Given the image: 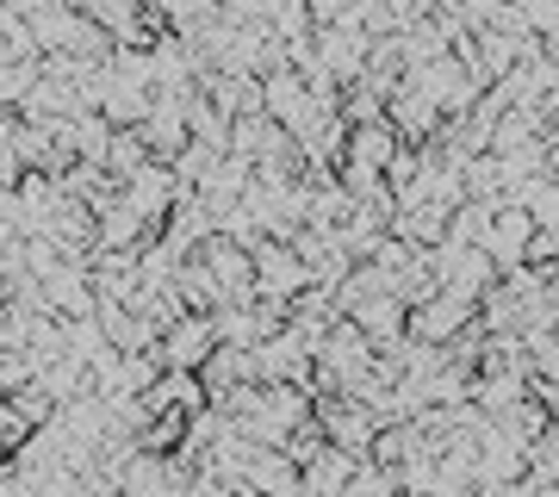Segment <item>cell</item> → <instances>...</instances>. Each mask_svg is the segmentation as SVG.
Returning <instances> with one entry per match:
<instances>
[{
	"instance_id": "36",
	"label": "cell",
	"mask_w": 559,
	"mask_h": 497,
	"mask_svg": "<svg viewBox=\"0 0 559 497\" xmlns=\"http://www.w3.org/2000/svg\"><path fill=\"white\" fill-rule=\"evenodd\" d=\"M20 156H13V143H0V193H13V187H20Z\"/></svg>"
},
{
	"instance_id": "17",
	"label": "cell",
	"mask_w": 559,
	"mask_h": 497,
	"mask_svg": "<svg viewBox=\"0 0 559 497\" xmlns=\"http://www.w3.org/2000/svg\"><path fill=\"white\" fill-rule=\"evenodd\" d=\"M385 125L399 131V143H429L436 138V125H441V113L411 87V81H399V87L385 94Z\"/></svg>"
},
{
	"instance_id": "19",
	"label": "cell",
	"mask_w": 559,
	"mask_h": 497,
	"mask_svg": "<svg viewBox=\"0 0 559 497\" xmlns=\"http://www.w3.org/2000/svg\"><path fill=\"white\" fill-rule=\"evenodd\" d=\"M286 143H293V138H286V131L267 119V113H249V119H230V138H224V150H230V156H242L249 168H255V162L280 156Z\"/></svg>"
},
{
	"instance_id": "22",
	"label": "cell",
	"mask_w": 559,
	"mask_h": 497,
	"mask_svg": "<svg viewBox=\"0 0 559 497\" xmlns=\"http://www.w3.org/2000/svg\"><path fill=\"white\" fill-rule=\"evenodd\" d=\"M255 379V367H249V348H230V342H218L212 355L200 360V386H205V398H218V392H230V386H249Z\"/></svg>"
},
{
	"instance_id": "34",
	"label": "cell",
	"mask_w": 559,
	"mask_h": 497,
	"mask_svg": "<svg viewBox=\"0 0 559 497\" xmlns=\"http://www.w3.org/2000/svg\"><path fill=\"white\" fill-rule=\"evenodd\" d=\"M25 379H32V360H25V348H0V392H20Z\"/></svg>"
},
{
	"instance_id": "2",
	"label": "cell",
	"mask_w": 559,
	"mask_h": 497,
	"mask_svg": "<svg viewBox=\"0 0 559 497\" xmlns=\"http://www.w3.org/2000/svg\"><path fill=\"white\" fill-rule=\"evenodd\" d=\"M311 417H318L323 441H330L336 454L367 460V441H373V429H380L367 404H355L348 392H318V398H311Z\"/></svg>"
},
{
	"instance_id": "25",
	"label": "cell",
	"mask_w": 559,
	"mask_h": 497,
	"mask_svg": "<svg viewBox=\"0 0 559 497\" xmlns=\"http://www.w3.org/2000/svg\"><path fill=\"white\" fill-rule=\"evenodd\" d=\"M25 25H32V44H38V57H44V50H69V38L81 32V13L75 7H62V0H50V7L32 13Z\"/></svg>"
},
{
	"instance_id": "20",
	"label": "cell",
	"mask_w": 559,
	"mask_h": 497,
	"mask_svg": "<svg viewBox=\"0 0 559 497\" xmlns=\"http://www.w3.org/2000/svg\"><path fill=\"white\" fill-rule=\"evenodd\" d=\"M87 286H94V298H131L138 293V256L131 249H94L87 256Z\"/></svg>"
},
{
	"instance_id": "18",
	"label": "cell",
	"mask_w": 559,
	"mask_h": 497,
	"mask_svg": "<svg viewBox=\"0 0 559 497\" xmlns=\"http://www.w3.org/2000/svg\"><path fill=\"white\" fill-rule=\"evenodd\" d=\"M237 492H255V497H293L299 492V466L280 454V448H255L242 460V485Z\"/></svg>"
},
{
	"instance_id": "26",
	"label": "cell",
	"mask_w": 559,
	"mask_h": 497,
	"mask_svg": "<svg viewBox=\"0 0 559 497\" xmlns=\"http://www.w3.org/2000/svg\"><path fill=\"white\" fill-rule=\"evenodd\" d=\"M143 162H150V143L138 138V125H131V131H112V138H106V156H100V168L112 180H131L143 168Z\"/></svg>"
},
{
	"instance_id": "31",
	"label": "cell",
	"mask_w": 559,
	"mask_h": 497,
	"mask_svg": "<svg viewBox=\"0 0 559 497\" xmlns=\"http://www.w3.org/2000/svg\"><path fill=\"white\" fill-rule=\"evenodd\" d=\"M503 13H510V0H454V20L466 25V38H473V32L503 25Z\"/></svg>"
},
{
	"instance_id": "27",
	"label": "cell",
	"mask_w": 559,
	"mask_h": 497,
	"mask_svg": "<svg viewBox=\"0 0 559 497\" xmlns=\"http://www.w3.org/2000/svg\"><path fill=\"white\" fill-rule=\"evenodd\" d=\"M485 224H491V205H479V199H460L454 212H448V237H441V242H466V249H479Z\"/></svg>"
},
{
	"instance_id": "21",
	"label": "cell",
	"mask_w": 559,
	"mask_h": 497,
	"mask_svg": "<svg viewBox=\"0 0 559 497\" xmlns=\"http://www.w3.org/2000/svg\"><path fill=\"white\" fill-rule=\"evenodd\" d=\"M392 150H399V131L392 125H348V143H342V162H355V168H367V175H380L385 162H392Z\"/></svg>"
},
{
	"instance_id": "16",
	"label": "cell",
	"mask_w": 559,
	"mask_h": 497,
	"mask_svg": "<svg viewBox=\"0 0 559 497\" xmlns=\"http://www.w3.org/2000/svg\"><path fill=\"white\" fill-rule=\"evenodd\" d=\"M348 323L373 342V355H385V348H399V342H404V298H392V293L360 298L355 311H348Z\"/></svg>"
},
{
	"instance_id": "24",
	"label": "cell",
	"mask_w": 559,
	"mask_h": 497,
	"mask_svg": "<svg viewBox=\"0 0 559 497\" xmlns=\"http://www.w3.org/2000/svg\"><path fill=\"white\" fill-rule=\"evenodd\" d=\"M355 466H360V460L336 454V448H323V454L299 473L305 497H342V492H348V478H355Z\"/></svg>"
},
{
	"instance_id": "32",
	"label": "cell",
	"mask_w": 559,
	"mask_h": 497,
	"mask_svg": "<svg viewBox=\"0 0 559 497\" xmlns=\"http://www.w3.org/2000/svg\"><path fill=\"white\" fill-rule=\"evenodd\" d=\"M13 398V404H20V417L32 423V429H38V423H50V411H57V404H50V392H44L38 379H25L20 392H7Z\"/></svg>"
},
{
	"instance_id": "8",
	"label": "cell",
	"mask_w": 559,
	"mask_h": 497,
	"mask_svg": "<svg viewBox=\"0 0 559 497\" xmlns=\"http://www.w3.org/2000/svg\"><path fill=\"white\" fill-rule=\"evenodd\" d=\"M38 298L50 318H87L94 311V286H87V256H62L57 268L38 274Z\"/></svg>"
},
{
	"instance_id": "11",
	"label": "cell",
	"mask_w": 559,
	"mask_h": 497,
	"mask_svg": "<svg viewBox=\"0 0 559 497\" xmlns=\"http://www.w3.org/2000/svg\"><path fill=\"white\" fill-rule=\"evenodd\" d=\"M367 44H373V38H367L360 25H348V20H342V25H318V32H311V57H318V62H323V75L342 87V81H355V75H360V62H367Z\"/></svg>"
},
{
	"instance_id": "3",
	"label": "cell",
	"mask_w": 559,
	"mask_h": 497,
	"mask_svg": "<svg viewBox=\"0 0 559 497\" xmlns=\"http://www.w3.org/2000/svg\"><path fill=\"white\" fill-rule=\"evenodd\" d=\"M429 261H436V286H441V293L466 298V305H479V293L498 280L491 256H485V249H466V242H436Z\"/></svg>"
},
{
	"instance_id": "33",
	"label": "cell",
	"mask_w": 559,
	"mask_h": 497,
	"mask_svg": "<svg viewBox=\"0 0 559 497\" xmlns=\"http://www.w3.org/2000/svg\"><path fill=\"white\" fill-rule=\"evenodd\" d=\"M25 436H32V423L20 417V404H13V398L0 392V454H13Z\"/></svg>"
},
{
	"instance_id": "10",
	"label": "cell",
	"mask_w": 559,
	"mask_h": 497,
	"mask_svg": "<svg viewBox=\"0 0 559 497\" xmlns=\"http://www.w3.org/2000/svg\"><path fill=\"white\" fill-rule=\"evenodd\" d=\"M218 348V336H212V318L205 311H180L168 330L156 336V355L162 367H180V374H200V360Z\"/></svg>"
},
{
	"instance_id": "28",
	"label": "cell",
	"mask_w": 559,
	"mask_h": 497,
	"mask_svg": "<svg viewBox=\"0 0 559 497\" xmlns=\"http://www.w3.org/2000/svg\"><path fill=\"white\" fill-rule=\"evenodd\" d=\"M187 138L205 143V150H224V138H230V119H224V113H212V106L193 94V99H187Z\"/></svg>"
},
{
	"instance_id": "23",
	"label": "cell",
	"mask_w": 559,
	"mask_h": 497,
	"mask_svg": "<svg viewBox=\"0 0 559 497\" xmlns=\"http://www.w3.org/2000/svg\"><path fill=\"white\" fill-rule=\"evenodd\" d=\"M392 237L411 242V249H436L448 237V212H436V205H399L392 212Z\"/></svg>"
},
{
	"instance_id": "13",
	"label": "cell",
	"mask_w": 559,
	"mask_h": 497,
	"mask_svg": "<svg viewBox=\"0 0 559 497\" xmlns=\"http://www.w3.org/2000/svg\"><path fill=\"white\" fill-rule=\"evenodd\" d=\"M249 180H255V168H249L242 156H230V150H218V156H212V168H205V175H200V187H193V193H200L205 205H212V224H218V212L242 205V193H249Z\"/></svg>"
},
{
	"instance_id": "29",
	"label": "cell",
	"mask_w": 559,
	"mask_h": 497,
	"mask_svg": "<svg viewBox=\"0 0 559 497\" xmlns=\"http://www.w3.org/2000/svg\"><path fill=\"white\" fill-rule=\"evenodd\" d=\"M323 448H330V441H323V429H318V417H305V423H293V436L280 441V454L293 460V466H299V473H305V466H311V460H318V454H323Z\"/></svg>"
},
{
	"instance_id": "35",
	"label": "cell",
	"mask_w": 559,
	"mask_h": 497,
	"mask_svg": "<svg viewBox=\"0 0 559 497\" xmlns=\"http://www.w3.org/2000/svg\"><path fill=\"white\" fill-rule=\"evenodd\" d=\"M510 497H559L554 478H535V473H516L510 478Z\"/></svg>"
},
{
	"instance_id": "12",
	"label": "cell",
	"mask_w": 559,
	"mask_h": 497,
	"mask_svg": "<svg viewBox=\"0 0 559 497\" xmlns=\"http://www.w3.org/2000/svg\"><path fill=\"white\" fill-rule=\"evenodd\" d=\"M187 99L193 94H150V106H143V119H138V138L150 143V156L168 162L187 143Z\"/></svg>"
},
{
	"instance_id": "9",
	"label": "cell",
	"mask_w": 559,
	"mask_h": 497,
	"mask_svg": "<svg viewBox=\"0 0 559 497\" xmlns=\"http://www.w3.org/2000/svg\"><path fill=\"white\" fill-rule=\"evenodd\" d=\"M175 193H180V180H175V168L168 162H143L131 180H119V205H131L150 230H162V218H168V205H175Z\"/></svg>"
},
{
	"instance_id": "4",
	"label": "cell",
	"mask_w": 559,
	"mask_h": 497,
	"mask_svg": "<svg viewBox=\"0 0 559 497\" xmlns=\"http://www.w3.org/2000/svg\"><path fill=\"white\" fill-rule=\"evenodd\" d=\"M404 81H411V87H417V94L429 99V106H436L441 119L466 113V106H473V94H479V87H473V75H466V69H460L454 57H429V62H417V69H404Z\"/></svg>"
},
{
	"instance_id": "30",
	"label": "cell",
	"mask_w": 559,
	"mask_h": 497,
	"mask_svg": "<svg viewBox=\"0 0 559 497\" xmlns=\"http://www.w3.org/2000/svg\"><path fill=\"white\" fill-rule=\"evenodd\" d=\"M156 7H162V20H168L175 38H187L193 25H205L212 13H218V0H156Z\"/></svg>"
},
{
	"instance_id": "6",
	"label": "cell",
	"mask_w": 559,
	"mask_h": 497,
	"mask_svg": "<svg viewBox=\"0 0 559 497\" xmlns=\"http://www.w3.org/2000/svg\"><path fill=\"white\" fill-rule=\"evenodd\" d=\"M249 274H255V298H280V305L311 286L305 280V261L293 256V242H280V237H261L249 249Z\"/></svg>"
},
{
	"instance_id": "15",
	"label": "cell",
	"mask_w": 559,
	"mask_h": 497,
	"mask_svg": "<svg viewBox=\"0 0 559 497\" xmlns=\"http://www.w3.org/2000/svg\"><path fill=\"white\" fill-rule=\"evenodd\" d=\"M460 199H466V187H460V162H441L423 150V168L417 180H411V193L399 199V205H436V212H454Z\"/></svg>"
},
{
	"instance_id": "7",
	"label": "cell",
	"mask_w": 559,
	"mask_h": 497,
	"mask_svg": "<svg viewBox=\"0 0 559 497\" xmlns=\"http://www.w3.org/2000/svg\"><path fill=\"white\" fill-rule=\"evenodd\" d=\"M473 323V305L454 293H429L417 298V305H404V342H429V348H441V342L454 336V330H466Z\"/></svg>"
},
{
	"instance_id": "5",
	"label": "cell",
	"mask_w": 559,
	"mask_h": 497,
	"mask_svg": "<svg viewBox=\"0 0 559 497\" xmlns=\"http://www.w3.org/2000/svg\"><path fill=\"white\" fill-rule=\"evenodd\" d=\"M249 367H255V386H305V374H311V342L299 330H274L267 342L249 348Z\"/></svg>"
},
{
	"instance_id": "38",
	"label": "cell",
	"mask_w": 559,
	"mask_h": 497,
	"mask_svg": "<svg viewBox=\"0 0 559 497\" xmlns=\"http://www.w3.org/2000/svg\"><path fill=\"white\" fill-rule=\"evenodd\" d=\"M100 497H119V492H100Z\"/></svg>"
},
{
	"instance_id": "1",
	"label": "cell",
	"mask_w": 559,
	"mask_h": 497,
	"mask_svg": "<svg viewBox=\"0 0 559 497\" xmlns=\"http://www.w3.org/2000/svg\"><path fill=\"white\" fill-rule=\"evenodd\" d=\"M311 417V392L305 386H255V404L237 417V429L255 448H280V441L293 436V423Z\"/></svg>"
},
{
	"instance_id": "14",
	"label": "cell",
	"mask_w": 559,
	"mask_h": 497,
	"mask_svg": "<svg viewBox=\"0 0 559 497\" xmlns=\"http://www.w3.org/2000/svg\"><path fill=\"white\" fill-rule=\"evenodd\" d=\"M212 230H218V224H212V205H205L193 187H180L175 205H168V218H162V242H175L180 256H193Z\"/></svg>"
},
{
	"instance_id": "37",
	"label": "cell",
	"mask_w": 559,
	"mask_h": 497,
	"mask_svg": "<svg viewBox=\"0 0 559 497\" xmlns=\"http://www.w3.org/2000/svg\"><path fill=\"white\" fill-rule=\"evenodd\" d=\"M62 7H75L81 20H87V13H94V7H106V0H62Z\"/></svg>"
}]
</instances>
